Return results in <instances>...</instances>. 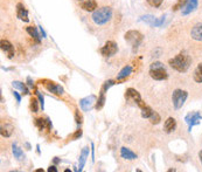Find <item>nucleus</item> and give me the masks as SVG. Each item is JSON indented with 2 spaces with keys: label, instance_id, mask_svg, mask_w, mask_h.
<instances>
[{
  "label": "nucleus",
  "instance_id": "obj_21",
  "mask_svg": "<svg viewBox=\"0 0 202 172\" xmlns=\"http://www.w3.org/2000/svg\"><path fill=\"white\" fill-rule=\"evenodd\" d=\"M26 32L28 33L33 38V40L35 41L36 43H40L41 42V39H42V36H41L39 32H38V29H36V27H33V26H28V27H26Z\"/></svg>",
  "mask_w": 202,
  "mask_h": 172
},
{
  "label": "nucleus",
  "instance_id": "obj_14",
  "mask_svg": "<svg viewBox=\"0 0 202 172\" xmlns=\"http://www.w3.org/2000/svg\"><path fill=\"white\" fill-rule=\"evenodd\" d=\"M16 16L24 21V22H29V16H28V11L24 6L22 2H18L16 4Z\"/></svg>",
  "mask_w": 202,
  "mask_h": 172
},
{
  "label": "nucleus",
  "instance_id": "obj_6",
  "mask_svg": "<svg viewBox=\"0 0 202 172\" xmlns=\"http://www.w3.org/2000/svg\"><path fill=\"white\" fill-rule=\"evenodd\" d=\"M113 84H114V81L113 80H108V81H105L103 84H102V88H101V91H99V96L97 98V102H96V106L95 108L97 109V110H101L105 104V101H106V98H105V93L109 90L110 87H112Z\"/></svg>",
  "mask_w": 202,
  "mask_h": 172
},
{
  "label": "nucleus",
  "instance_id": "obj_38",
  "mask_svg": "<svg viewBox=\"0 0 202 172\" xmlns=\"http://www.w3.org/2000/svg\"><path fill=\"white\" fill-rule=\"evenodd\" d=\"M13 96L15 97V99H16V102H18V103H20V102H21V96L19 95V93H18V91H15V90L13 91Z\"/></svg>",
  "mask_w": 202,
  "mask_h": 172
},
{
  "label": "nucleus",
  "instance_id": "obj_20",
  "mask_svg": "<svg viewBox=\"0 0 202 172\" xmlns=\"http://www.w3.org/2000/svg\"><path fill=\"white\" fill-rule=\"evenodd\" d=\"M192 39L196 41H202V24H196L190 31Z\"/></svg>",
  "mask_w": 202,
  "mask_h": 172
},
{
  "label": "nucleus",
  "instance_id": "obj_42",
  "mask_svg": "<svg viewBox=\"0 0 202 172\" xmlns=\"http://www.w3.org/2000/svg\"><path fill=\"white\" fill-rule=\"evenodd\" d=\"M199 158H200V162H201V164H202V150L199 152Z\"/></svg>",
  "mask_w": 202,
  "mask_h": 172
},
{
  "label": "nucleus",
  "instance_id": "obj_26",
  "mask_svg": "<svg viewBox=\"0 0 202 172\" xmlns=\"http://www.w3.org/2000/svg\"><path fill=\"white\" fill-rule=\"evenodd\" d=\"M157 20H158V18H154V15H151V14H146V15H143L139 18V21H143V22L147 24L148 26H151V27L155 26Z\"/></svg>",
  "mask_w": 202,
  "mask_h": 172
},
{
  "label": "nucleus",
  "instance_id": "obj_2",
  "mask_svg": "<svg viewBox=\"0 0 202 172\" xmlns=\"http://www.w3.org/2000/svg\"><path fill=\"white\" fill-rule=\"evenodd\" d=\"M112 8L110 6H103V7L97 8L96 11L92 12L91 19L96 25L103 26V25L108 24L112 19Z\"/></svg>",
  "mask_w": 202,
  "mask_h": 172
},
{
  "label": "nucleus",
  "instance_id": "obj_5",
  "mask_svg": "<svg viewBox=\"0 0 202 172\" xmlns=\"http://www.w3.org/2000/svg\"><path fill=\"white\" fill-rule=\"evenodd\" d=\"M187 97H188V93L186 90L182 89H175L172 94V102H173V106L174 109H181L182 106L185 104Z\"/></svg>",
  "mask_w": 202,
  "mask_h": 172
},
{
  "label": "nucleus",
  "instance_id": "obj_16",
  "mask_svg": "<svg viewBox=\"0 0 202 172\" xmlns=\"http://www.w3.org/2000/svg\"><path fill=\"white\" fill-rule=\"evenodd\" d=\"M89 158V147H84L82 149L81 155H80V158H78V166H77V171L81 172L84 167V165L87 163Z\"/></svg>",
  "mask_w": 202,
  "mask_h": 172
},
{
  "label": "nucleus",
  "instance_id": "obj_8",
  "mask_svg": "<svg viewBox=\"0 0 202 172\" xmlns=\"http://www.w3.org/2000/svg\"><path fill=\"white\" fill-rule=\"evenodd\" d=\"M99 52L104 57H111L118 52V46L114 41H106L104 46L99 49Z\"/></svg>",
  "mask_w": 202,
  "mask_h": 172
},
{
  "label": "nucleus",
  "instance_id": "obj_3",
  "mask_svg": "<svg viewBox=\"0 0 202 172\" xmlns=\"http://www.w3.org/2000/svg\"><path fill=\"white\" fill-rule=\"evenodd\" d=\"M148 74L155 81H164V80L168 79V73H167L165 66L162 65L161 62H159V61L153 62L152 65L150 66Z\"/></svg>",
  "mask_w": 202,
  "mask_h": 172
},
{
  "label": "nucleus",
  "instance_id": "obj_11",
  "mask_svg": "<svg viewBox=\"0 0 202 172\" xmlns=\"http://www.w3.org/2000/svg\"><path fill=\"white\" fill-rule=\"evenodd\" d=\"M42 84L46 87V89L48 90L49 93H51V94H54V95H57V96L62 95L63 91H65L62 86H60V84H57V83H55V82H53V81H49V80H43V81H42Z\"/></svg>",
  "mask_w": 202,
  "mask_h": 172
},
{
  "label": "nucleus",
  "instance_id": "obj_28",
  "mask_svg": "<svg viewBox=\"0 0 202 172\" xmlns=\"http://www.w3.org/2000/svg\"><path fill=\"white\" fill-rule=\"evenodd\" d=\"M193 79H194L195 82L202 83V62L201 63H199L197 67L195 68L194 74H193Z\"/></svg>",
  "mask_w": 202,
  "mask_h": 172
},
{
  "label": "nucleus",
  "instance_id": "obj_18",
  "mask_svg": "<svg viewBox=\"0 0 202 172\" xmlns=\"http://www.w3.org/2000/svg\"><path fill=\"white\" fill-rule=\"evenodd\" d=\"M121 158L127 159V160H134V159H137V157H138L137 153H134L131 149L125 147H121Z\"/></svg>",
  "mask_w": 202,
  "mask_h": 172
},
{
  "label": "nucleus",
  "instance_id": "obj_30",
  "mask_svg": "<svg viewBox=\"0 0 202 172\" xmlns=\"http://www.w3.org/2000/svg\"><path fill=\"white\" fill-rule=\"evenodd\" d=\"M148 121L151 122V124H153V125L159 124V123H160V121H161V118H160V115L158 114L157 111H153V114L151 115V117L148 118Z\"/></svg>",
  "mask_w": 202,
  "mask_h": 172
},
{
  "label": "nucleus",
  "instance_id": "obj_46",
  "mask_svg": "<svg viewBox=\"0 0 202 172\" xmlns=\"http://www.w3.org/2000/svg\"><path fill=\"white\" fill-rule=\"evenodd\" d=\"M35 172H43L42 169H38V170H35Z\"/></svg>",
  "mask_w": 202,
  "mask_h": 172
},
{
  "label": "nucleus",
  "instance_id": "obj_29",
  "mask_svg": "<svg viewBox=\"0 0 202 172\" xmlns=\"http://www.w3.org/2000/svg\"><path fill=\"white\" fill-rule=\"evenodd\" d=\"M38 99H39V98H38ZM38 99L34 97H32V99H31V110H32L33 113H38L39 109H41L40 102H39Z\"/></svg>",
  "mask_w": 202,
  "mask_h": 172
},
{
  "label": "nucleus",
  "instance_id": "obj_37",
  "mask_svg": "<svg viewBox=\"0 0 202 172\" xmlns=\"http://www.w3.org/2000/svg\"><path fill=\"white\" fill-rule=\"evenodd\" d=\"M27 84H28V87H31V88H35V84H34V81L32 80V77L31 76H27Z\"/></svg>",
  "mask_w": 202,
  "mask_h": 172
},
{
  "label": "nucleus",
  "instance_id": "obj_35",
  "mask_svg": "<svg viewBox=\"0 0 202 172\" xmlns=\"http://www.w3.org/2000/svg\"><path fill=\"white\" fill-rule=\"evenodd\" d=\"M82 135H83V131L81 129H77V130L75 131V133H74L73 136H71V138L73 139H78L82 137Z\"/></svg>",
  "mask_w": 202,
  "mask_h": 172
},
{
  "label": "nucleus",
  "instance_id": "obj_4",
  "mask_svg": "<svg viewBox=\"0 0 202 172\" xmlns=\"http://www.w3.org/2000/svg\"><path fill=\"white\" fill-rule=\"evenodd\" d=\"M124 39L126 42H129L132 47V52L136 53L139 48V46L141 45V42L144 41V35L139 31H134V29H131L127 31L124 35Z\"/></svg>",
  "mask_w": 202,
  "mask_h": 172
},
{
  "label": "nucleus",
  "instance_id": "obj_25",
  "mask_svg": "<svg viewBox=\"0 0 202 172\" xmlns=\"http://www.w3.org/2000/svg\"><path fill=\"white\" fill-rule=\"evenodd\" d=\"M12 86L15 88V89L20 90L22 93V95H29V90L27 88V86L25 84L24 82L21 81H13L12 82Z\"/></svg>",
  "mask_w": 202,
  "mask_h": 172
},
{
  "label": "nucleus",
  "instance_id": "obj_33",
  "mask_svg": "<svg viewBox=\"0 0 202 172\" xmlns=\"http://www.w3.org/2000/svg\"><path fill=\"white\" fill-rule=\"evenodd\" d=\"M147 1V4L150 5V6H152V7H160L162 4V1L164 0H146Z\"/></svg>",
  "mask_w": 202,
  "mask_h": 172
},
{
  "label": "nucleus",
  "instance_id": "obj_34",
  "mask_svg": "<svg viewBox=\"0 0 202 172\" xmlns=\"http://www.w3.org/2000/svg\"><path fill=\"white\" fill-rule=\"evenodd\" d=\"M35 94H36V96H38V98H39V102H40L41 110H43V109H45V97L42 96V94H41L39 90H35Z\"/></svg>",
  "mask_w": 202,
  "mask_h": 172
},
{
  "label": "nucleus",
  "instance_id": "obj_45",
  "mask_svg": "<svg viewBox=\"0 0 202 172\" xmlns=\"http://www.w3.org/2000/svg\"><path fill=\"white\" fill-rule=\"evenodd\" d=\"M54 162H55V163H58V162H60V159H57V157H55V159H54Z\"/></svg>",
  "mask_w": 202,
  "mask_h": 172
},
{
  "label": "nucleus",
  "instance_id": "obj_31",
  "mask_svg": "<svg viewBox=\"0 0 202 172\" xmlns=\"http://www.w3.org/2000/svg\"><path fill=\"white\" fill-rule=\"evenodd\" d=\"M186 1L187 0H178V1H177V4H175V5H173V8H172V9H173L174 12H177V11H179V9H182L184 6L186 5Z\"/></svg>",
  "mask_w": 202,
  "mask_h": 172
},
{
  "label": "nucleus",
  "instance_id": "obj_40",
  "mask_svg": "<svg viewBox=\"0 0 202 172\" xmlns=\"http://www.w3.org/2000/svg\"><path fill=\"white\" fill-rule=\"evenodd\" d=\"M39 29H40V33H41V35H42V38H47V34H46V32H45V29L42 28V26H39Z\"/></svg>",
  "mask_w": 202,
  "mask_h": 172
},
{
  "label": "nucleus",
  "instance_id": "obj_17",
  "mask_svg": "<svg viewBox=\"0 0 202 172\" xmlns=\"http://www.w3.org/2000/svg\"><path fill=\"white\" fill-rule=\"evenodd\" d=\"M80 6L85 12H94L97 9V1L96 0H81Z\"/></svg>",
  "mask_w": 202,
  "mask_h": 172
},
{
  "label": "nucleus",
  "instance_id": "obj_22",
  "mask_svg": "<svg viewBox=\"0 0 202 172\" xmlns=\"http://www.w3.org/2000/svg\"><path fill=\"white\" fill-rule=\"evenodd\" d=\"M12 153H13V156H14V158H15L16 160H22V159H25L24 151L21 150V147H19L16 143H13V144H12Z\"/></svg>",
  "mask_w": 202,
  "mask_h": 172
},
{
  "label": "nucleus",
  "instance_id": "obj_43",
  "mask_svg": "<svg viewBox=\"0 0 202 172\" xmlns=\"http://www.w3.org/2000/svg\"><path fill=\"white\" fill-rule=\"evenodd\" d=\"M36 149H38V153L40 155V153H41V151H40V145H39V144L36 145Z\"/></svg>",
  "mask_w": 202,
  "mask_h": 172
},
{
  "label": "nucleus",
  "instance_id": "obj_15",
  "mask_svg": "<svg viewBox=\"0 0 202 172\" xmlns=\"http://www.w3.org/2000/svg\"><path fill=\"white\" fill-rule=\"evenodd\" d=\"M197 5H199V0H187L186 5L181 9L182 15H188V14L193 13L194 11H196Z\"/></svg>",
  "mask_w": 202,
  "mask_h": 172
},
{
  "label": "nucleus",
  "instance_id": "obj_19",
  "mask_svg": "<svg viewBox=\"0 0 202 172\" xmlns=\"http://www.w3.org/2000/svg\"><path fill=\"white\" fill-rule=\"evenodd\" d=\"M175 129H177V121H175V118L168 117V118L165 121V124H164V130H165V132L171 133V132H173Z\"/></svg>",
  "mask_w": 202,
  "mask_h": 172
},
{
  "label": "nucleus",
  "instance_id": "obj_27",
  "mask_svg": "<svg viewBox=\"0 0 202 172\" xmlns=\"http://www.w3.org/2000/svg\"><path fill=\"white\" fill-rule=\"evenodd\" d=\"M140 110H141V117H143V118H146V120H148L154 111L153 109L150 106H147L146 103L143 106H140Z\"/></svg>",
  "mask_w": 202,
  "mask_h": 172
},
{
  "label": "nucleus",
  "instance_id": "obj_47",
  "mask_svg": "<svg viewBox=\"0 0 202 172\" xmlns=\"http://www.w3.org/2000/svg\"><path fill=\"white\" fill-rule=\"evenodd\" d=\"M80 1H81V0H80Z\"/></svg>",
  "mask_w": 202,
  "mask_h": 172
},
{
  "label": "nucleus",
  "instance_id": "obj_9",
  "mask_svg": "<svg viewBox=\"0 0 202 172\" xmlns=\"http://www.w3.org/2000/svg\"><path fill=\"white\" fill-rule=\"evenodd\" d=\"M97 102V97L96 95H89L87 97L80 99V106L83 111H90L94 106H96Z\"/></svg>",
  "mask_w": 202,
  "mask_h": 172
},
{
  "label": "nucleus",
  "instance_id": "obj_24",
  "mask_svg": "<svg viewBox=\"0 0 202 172\" xmlns=\"http://www.w3.org/2000/svg\"><path fill=\"white\" fill-rule=\"evenodd\" d=\"M132 70H133V68H132L130 65L123 67V69H121V72H119V74L117 75V81H119V80H124V79L129 77L130 75L132 74Z\"/></svg>",
  "mask_w": 202,
  "mask_h": 172
},
{
  "label": "nucleus",
  "instance_id": "obj_7",
  "mask_svg": "<svg viewBox=\"0 0 202 172\" xmlns=\"http://www.w3.org/2000/svg\"><path fill=\"white\" fill-rule=\"evenodd\" d=\"M125 99H126L127 102H133V103H134L136 106H139V108L145 104V102L143 101L140 94H139L134 88H129V89H126V91H125Z\"/></svg>",
  "mask_w": 202,
  "mask_h": 172
},
{
  "label": "nucleus",
  "instance_id": "obj_41",
  "mask_svg": "<svg viewBox=\"0 0 202 172\" xmlns=\"http://www.w3.org/2000/svg\"><path fill=\"white\" fill-rule=\"evenodd\" d=\"M47 171H49V172H57V169H56V166H55V165H51V166H49Z\"/></svg>",
  "mask_w": 202,
  "mask_h": 172
},
{
  "label": "nucleus",
  "instance_id": "obj_12",
  "mask_svg": "<svg viewBox=\"0 0 202 172\" xmlns=\"http://www.w3.org/2000/svg\"><path fill=\"white\" fill-rule=\"evenodd\" d=\"M0 48H1V50L4 53H6L8 59H13L15 52H14V46L9 41L5 40V39H1V41H0Z\"/></svg>",
  "mask_w": 202,
  "mask_h": 172
},
{
  "label": "nucleus",
  "instance_id": "obj_10",
  "mask_svg": "<svg viewBox=\"0 0 202 172\" xmlns=\"http://www.w3.org/2000/svg\"><path fill=\"white\" fill-rule=\"evenodd\" d=\"M202 120V115L199 111H193L186 115L185 117V122L188 124V131H192V128L194 125H197L200 121Z\"/></svg>",
  "mask_w": 202,
  "mask_h": 172
},
{
  "label": "nucleus",
  "instance_id": "obj_44",
  "mask_svg": "<svg viewBox=\"0 0 202 172\" xmlns=\"http://www.w3.org/2000/svg\"><path fill=\"white\" fill-rule=\"evenodd\" d=\"M26 147H27V149H28V150L31 149V145H29V143H26Z\"/></svg>",
  "mask_w": 202,
  "mask_h": 172
},
{
  "label": "nucleus",
  "instance_id": "obj_13",
  "mask_svg": "<svg viewBox=\"0 0 202 172\" xmlns=\"http://www.w3.org/2000/svg\"><path fill=\"white\" fill-rule=\"evenodd\" d=\"M35 122V126L39 129L40 131H43V130H51V122H50V120H49L48 117H46V118H42V117H39V118H35L34 120Z\"/></svg>",
  "mask_w": 202,
  "mask_h": 172
},
{
  "label": "nucleus",
  "instance_id": "obj_39",
  "mask_svg": "<svg viewBox=\"0 0 202 172\" xmlns=\"http://www.w3.org/2000/svg\"><path fill=\"white\" fill-rule=\"evenodd\" d=\"M91 159L92 162H95V144L91 143Z\"/></svg>",
  "mask_w": 202,
  "mask_h": 172
},
{
  "label": "nucleus",
  "instance_id": "obj_32",
  "mask_svg": "<svg viewBox=\"0 0 202 172\" xmlns=\"http://www.w3.org/2000/svg\"><path fill=\"white\" fill-rule=\"evenodd\" d=\"M75 121H76V124H77L78 126H80L82 124V122H83V117H82V115L78 109L75 110Z\"/></svg>",
  "mask_w": 202,
  "mask_h": 172
},
{
  "label": "nucleus",
  "instance_id": "obj_23",
  "mask_svg": "<svg viewBox=\"0 0 202 172\" xmlns=\"http://www.w3.org/2000/svg\"><path fill=\"white\" fill-rule=\"evenodd\" d=\"M13 130H14V128H13V125L12 124H9V123H6L5 125L2 124L1 125V128H0V133H1V136L2 137H11L12 136V133H13Z\"/></svg>",
  "mask_w": 202,
  "mask_h": 172
},
{
  "label": "nucleus",
  "instance_id": "obj_36",
  "mask_svg": "<svg viewBox=\"0 0 202 172\" xmlns=\"http://www.w3.org/2000/svg\"><path fill=\"white\" fill-rule=\"evenodd\" d=\"M165 19H166V15H162L161 18H158V20H157L154 27H160V26H162L164 22H165Z\"/></svg>",
  "mask_w": 202,
  "mask_h": 172
},
{
  "label": "nucleus",
  "instance_id": "obj_1",
  "mask_svg": "<svg viewBox=\"0 0 202 172\" xmlns=\"http://www.w3.org/2000/svg\"><path fill=\"white\" fill-rule=\"evenodd\" d=\"M168 65L179 73H186L192 65V57L189 56V54L186 50H182L178 55L171 59L168 61Z\"/></svg>",
  "mask_w": 202,
  "mask_h": 172
}]
</instances>
